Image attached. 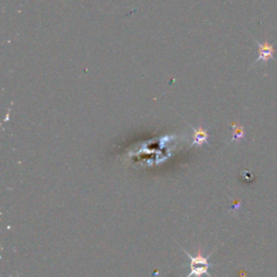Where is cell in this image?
I'll list each match as a JSON object with an SVG mask.
<instances>
[{
  "mask_svg": "<svg viewBox=\"0 0 277 277\" xmlns=\"http://www.w3.org/2000/svg\"><path fill=\"white\" fill-rule=\"evenodd\" d=\"M257 46H258V58L256 60V62L253 63V65H256L258 63H262L264 65H267L270 60L274 58V53H275L274 46L271 45L268 40H265L264 42L257 41Z\"/></svg>",
  "mask_w": 277,
  "mask_h": 277,
  "instance_id": "cell-1",
  "label": "cell"
},
{
  "mask_svg": "<svg viewBox=\"0 0 277 277\" xmlns=\"http://www.w3.org/2000/svg\"><path fill=\"white\" fill-rule=\"evenodd\" d=\"M189 269V274L186 277H202L203 275H207L209 277H211L208 273V269L210 267V264H199V263H193V262H189L188 264Z\"/></svg>",
  "mask_w": 277,
  "mask_h": 277,
  "instance_id": "cell-2",
  "label": "cell"
},
{
  "mask_svg": "<svg viewBox=\"0 0 277 277\" xmlns=\"http://www.w3.org/2000/svg\"><path fill=\"white\" fill-rule=\"evenodd\" d=\"M191 128L193 129L194 131V141L192 145H197V146H202L203 144H205L208 141V132L203 127H198V128H194L191 126Z\"/></svg>",
  "mask_w": 277,
  "mask_h": 277,
  "instance_id": "cell-3",
  "label": "cell"
},
{
  "mask_svg": "<svg viewBox=\"0 0 277 277\" xmlns=\"http://www.w3.org/2000/svg\"><path fill=\"white\" fill-rule=\"evenodd\" d=\"M245 138V129L237 123H233V139L232 141H240Z\"/></svg>",
  "mask_w": 277,
  "mask_h": 277,
  "instance_id": "cell-4",
  "label": "cell"
}]
</instances>
